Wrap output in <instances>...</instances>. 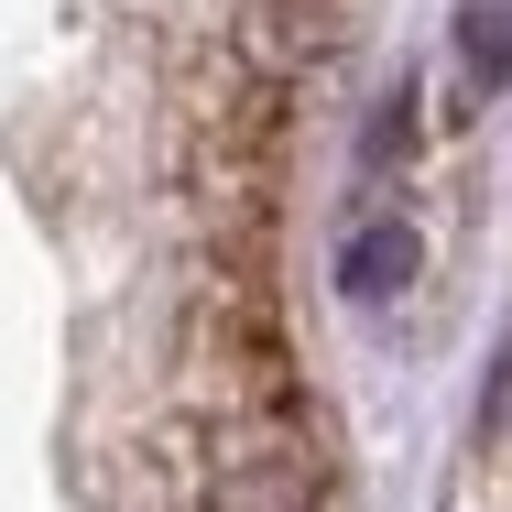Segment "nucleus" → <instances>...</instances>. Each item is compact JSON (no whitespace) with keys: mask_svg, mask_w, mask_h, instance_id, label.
Returning a JSON list of instances; mask_svg holds the SVG:
<instances>
[{"mask_svg":"<svg viewBox=\"0 0 512 512\" xmlns=\"http://www.w3.org/2000/svg\"><path fill=\"white\" fill-rule=\"evenodd\" d=\"M458 44H469V77H480V88H502V77H512V11H502V0H469Z\"/></svg>","mask_w":512,"mask_h":512,"instance_id":"obj_2","label":"nucleus"},{"mask_svg":"<svg viewBox=\"0 0 512 512\" xmlns=\"http://www.w3.org/2000/svg\"><path fill=\"white\" fill-rule=\"evenodd\" d=\"M414 262H425V251H414L404 218H371V229L338 251V295H349V306H393V295L414 284Z\"/></svg>","mask_w":512,"mask_h":512,"instance_id":"obj_1","label":"nucleus"},{"mask_svg":"<svg viewBox=\"0 0 512 512\" xmlns=\"http://www.w3.org/2000/svg\"><path fill=\"white\" fill-rule=\"evenodd\" d=\"M480 436H512V338L491 360V382H480Z\"/></svg>","mask_w":512,"mask_h":512,"instance_id":"obj_3","label":"nucleus"}]
</instances>
